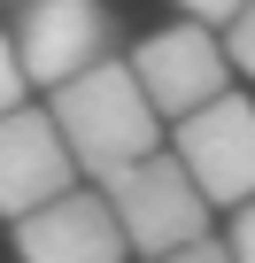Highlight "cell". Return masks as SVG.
Listing matches in <instances>:
<instances>
[{
  "mask_svg": "<svg viewBox=\"0 0 255 263\" xmlns=\"http://www.w3.org/2000/svg\"><path fill=\"white\" fill-rule=\"evenodd\" d=\"M47 108H54V124H62V140L77 147V163L93 171V178H108V171H124V163H140V155H155L163 147V108H155V93L140 85V70L132 62H93L85 78H70V85H54L47 93Z\"/></svg>",
  "mask_w": 255,
  "mask_h": 263,
  "instance_id": "obj_1",
  "label": "cell"
},
{
  "mask_svg": "<svg viewBox=\"0 0 255 263\" xmlns=\"http://www.w3.org/2000/svg\"><path fill=\"white\" fill-rule=\"evenodd\" d=\"M108 186V201H116V217H124V240H132V255H170V248H186V240H201L209 232V194H201V178L186 171V155L178 147H155V155H140V163H124V171H108L101 178Z\"/></svg>",
  "mask_w": 255,
  "mask_h": 263,
  "instance_id": "obj_2",
  "label": "cell"
},
{
  "mask_svg": "<svg viewBox=\"0 0 255 263\" xmlns=\"http://www.w3.org/2000/svg\"><path fill=\"white\" fill-rule=\"evenodd\" d=\"M8 31H16V54H24L39 93H54V85H70L116 54V8L108 0H24Z\"/></svg>",
  "mask_w": 255,
  "mask_h": 263,
  "instance_id": "obj_3",
  "label": "cell"
},
{
  "mask_svg": "<svg viewBox=\"0 0 255 263\" xmlns=\"http://www.w3.org/2000/svg\"><path fill=\"white\" fill-rule=\"evenodd\" d=\"M132 70H140V85L155 93V108H163L170 124L193 116V108H209L217 93H232V47H224L217 24H201V16H178V24L147 31V39L132 47Z\"/></svg>",
  "mask_w": 255,
  "mask_h": 263,
  "instance_id": "obj_4",
  "label": "cell"
},
{
  "mask_svg": "<svg viewBox=\"0 0 255 263\" xmlns=\"http://www.w3.org/2000/svg\"><path fill=\"white\" fill-rule=\"evenodd\" d=\"M170 147L186 155V171L201 178V194L217 209H240L255 201V108L240 93H217L209 108L178 116L170 124Z\"/></svg>",
  "mask_w": 255,
  "mask_h": 263,
  "instance_id": "obj_5",
  "label": "cell"
},
{
  "mask_svg": "<svg viewBox=\"0 0 255 263\" xmlns=\"http://www.w3.org/2000/svg\"><path fill=\"white\" fill-rule=\"evenodd\" d=\"M16 255L24 263H124V217L108 201V186H70L54 201H39L31 217H16Z\"/></svg>",
  "mask_w": 255,
  "mask_h": 263,
  "instance_id": "obj_6",
  "label": "cell"
},
{
  "mask_svg": "<svg viewBox=\"0 0 255 263\" xmlns=\"http://www.w3.org/2000/svg\"><path fill=\"white\" fill-rule=\"evenodd\" d=\"M77 147L62 140V124H54V108H8L0 116V217H31L39 201H54V194H70L77 186Z\"/></svg>",
  "mask_w": 255,
  "mask_h": 263,
  "instance_id": "obj_7",
  "label": "cell"
},
{
  "mask_svg": "<svg viewBox=\"0 0 255 263\" xmlns=\"http://www.w3.org/2000/svg\"><path fill=\"white\" fill-rule=\"evenodd\" d=\"M24 85H31V70H24V54H16V31H0V116L24 108Z\"/></svg>",
  "mask_w": 255,
  "mask_h": 263,
  "instance_id": "obj_8",
  "label": "cell"
},
{
  "mask_svg": "<svg viewBox=\"0 0 255 263\" xmlns=\"http://www.w3.org/2000/svg\"><path fill=\"white\" fill-rule=\"evenodd\" d=\"M224 47H232V62L255 78V0H247V8H240L232 24H224Z\"/></svg>",
  "mask_w": 255,
  "mask_h": 263,
  "instance_id": "obj_9",
  "label": "cell"
},
{
  "mask_svg": "<svg viewBox=\"0 0 255 263\" xmlns=\"http://www.w3.org/2000/svg\"><path fill=\"white\" fill-rule=\"evenodd\" d=\"M155 263H240V255H232V240H209V232H201V240H186V248H170V255H155Z\"/></svg>",
  "mask_w": 255,
  "mask_h": 263,
  "instance_id": "obj_10",
  "label": "cell"
},
{
  "mask_svg": "<svg viewBox=\"0 0 255 263\" xmlns=\"http://www.w3.org/2000/svg\"><path fill=\"white\" fill-rule=\"evenodd\" d=\"M224 240H232V255H240V263H255V201H240V209H232V232H224Z\"/></svg>",
  "mask_w": 255,
  "mask_h": 263,
  "instance_id": "obj_11",
  "label": "cell"
},
{
  "mask_svg": "<svg viewBox=\"0 0 255 263\" xmlns=\"http://www.w3.org/2000/svg\"><path fill=\"white\" fill-rule=\"evenodd\" d=\"M170 8H178V16H201V24H232L247 0H170Z\"/></svg>",
  "mask_w": 255,
  "mask_h": 263,
  "instance_id": "obj_12",
  "label": "cell"
}]
</instances>
